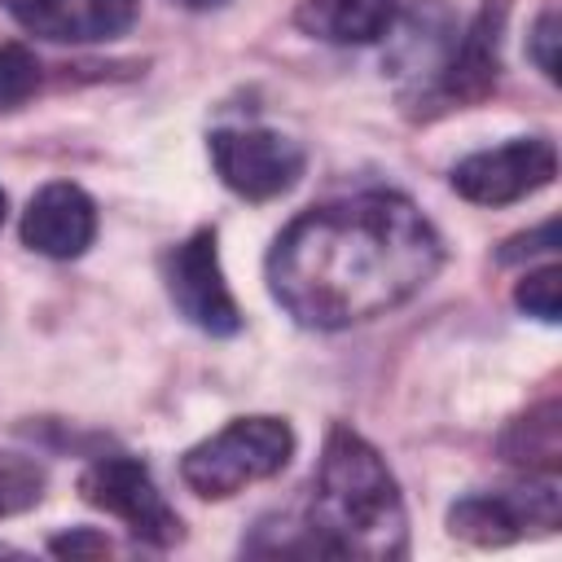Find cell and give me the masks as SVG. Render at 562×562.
<instances>
[{
    "mask_svg": "<svg viewBox=\"0 0 562 562\" xmlns=\"http://www.w3.org/2000/svg\"><path fill=\"white\" fill-rule=\"evenodd\" d=\"M443 263L430 220L400 193H351L285 224L268 255L272 299L307 329H347L408 303Z\"/></svg>",
    "mask_w": 562,
    "mask_h": 562,
    "instance_id": "obj_1",
    "label": "cell"
},
{
    "mask_svg": "<svg viewBox=\"0 0 562 562\" xmlns=\"http://www.w3.org/2000/svg\"><path fill=\"white\" fill-rule=\"evenodd\" d=\"M303 531L321 558L391 562L408 553V514L382 452L351 426H334L312 479Z\"/></svg>",
    "mask_w": 562,
    "mask_h": 562,
    "instance_id": "obj_2",
    "label": "cell"
},
{
    "mask_svg": "<svg viewBox=\"0 0 562 562\" xmlns=\"http://www.w3.org/2000/svg\"><path fill=\"white\" fill-rule=\"evenodd\" d=\"M290 457H294L290 422L250 413V417H233L211 439L193 443L180 457V479L202 501H228V496L246 492L250 483L281 474L290 465Z\"/></svg>",
    "mask_w": 562,
    "mask_h": 562,
    "instance_id": "obj_3",
    "label": "cell"
},
{
    "mask_svg": "<svg viewBox=\"0 0 562 562\" xmlns=\"http://www.w3.org/2000/svg\"><path fill=\"white\" fill-rule=\"evenodd\" d=\"M79 496L92 509L114 514L140 544L154 549H171L184 540V522L180 514L167 505V496L158 492L154 474L136 461V457H97L83 474H79Z\"/></svg>",
    "mask_w": 562,
    "mask_h": 562,
    "instance_id": "obj_4",
    "label": "cell"
},
{
    "mask_svg": "<svg viewBox=\"0 0 562 562\" xmlns=\"http://www.w3.org/2000/svg\"><path fill=\"white\" fill-rule=\"evenodd\" d=\"M505 18H509V0H483L479 13L465 22V31H457L430 92L422 97L417 114H443V110H465L479 105L496 79H501V40H505Z\"/></svg>",
    "mask_w": 562,
    "mask_h": 562,
    "instance_id": "obj_5",
    "label": "cell"
},
{
    "mask_svg": "<svg viewBox=\"0 0 562 562\" xmlns=\"http://www.w3.org/2000/svg\"><path fill=\"white\" fill-rule=\"evenodd\" d=\"M211 162L237 198L272 202L303 180L307 154L272 127H220L211 132Z\"/></svg>",
    "mask_w": 562,
    "mask_h": 562,
    "instance_id": "obj_6",
    "label": "cell"
},
{
    "mask_svg": "<svg viewBox=\"0 0 562 562\" xmlns=\"http://www.w3.org/2000/svg\"><path fill=\"white\" fill-rule=\"evenodd\" d=\"M162 281H167L176 312L193 329H202L211 338H233L241 329V307H237V299L224 281V268H220L215 228H198L176 250H167Z\"/></svg>",
    "mask_w": 562,
    "mask_h": 562,
    "instance_id": "obj_7",
    "label": "cell"
},
{
    "mask_svg": "<svg viewBox=\"0 0 562 562\" xmlns=\"http://www.w3.org/2000/svg\"><path fill=\"white\" fill-rule=\"evenodd\" d=\"M558 518H562L558 483H553V474H544L540 483H527V487L461 496L448 509V531H452V540H465L479 549H501L531 531H553Z\"/></svg>",
    "mask_w": 562,
    "mask_h": 562,
    "instance_id": "obj_8",
    "label": "cell"
},
{
    "mask_svg": "<svg viewBox=\"0 0 562 562\" xmlns=\"http://www.w3.org/2000/svg\"><path fill=\"white\" fill-rule=\"evenodd\" d=\"M558 176V149L544 136H518L496 149H479L452 167V189L474 206H509L531 198Z\"/></svg>",
    "mask_w": 562,
    "mask_h": 562,
    "instance_id": "obj_9",
    "label": "cell"
},
{
    "mask_svg": "<svg viewBox=\"0 0 562 562\" xmlns=\"http://www.w3.org/2000/svg\"><path fill=\"white\" fill-rule=\"evenodd\" d=\"M0 9L22 31L53 44L114 40L136 18V0H0Z\"/></svg>",
    "mask_w": 562,
    "mask_h": 562,
    "instance_id": "obj_10",
    "label": "cell"
},
{
    "mask_svg": "<svg viewBox=\"0 0 562 562\" xmlns=\"http://www.w3.org/2000/svg\"><path fill=\"white\" fill-rule=\"evenodd\" d=\"M97 237V206L92 198L70 184V180H53L44 184L26 211H22V241L35 255L48 259H79Z\"/></svg>",
    "mask_w": 562,
    "mask_h": 562,
    "instance_id": "obj_11",
    "label": "cell"
},
{
    "mask_svg": "<svg viewBox=\"0 0 562 562\" xmlns=\"http://www.w3.org/2000/svg\"><path fill=\"white\" fill-rule=\"evenodd\" d=\"M400 18V0H303L294 22L303 35L325 44H378L391 35V22Z\"/></svg>",
    "mask_w": 562,
    "mask_h": 562,
    "instance_id": "obj_12",
    "label": "cell"
},
{
    "mask_svg": "<svg viewBox=\"0 0 562 562\" xmlns=\"http://www.w3.org/2000/svg\"><path fill=\"white\" fill-rule=\"evenodd\" d=\"M558 400H544L536 408H527L522 417L509 422V430L501 435V457L518 470H540L553 474L562 461V422H558Z\"/></svg>",
    "mask_w": 562,
    "mask_h": 562,
    "instance_id": "obj_13",
    "label": "cell"
},
{
    "mask_svg": "<svg viewBox=\"0 0 562 562\" xmlns=\"http://www.w3.org/2000/svg\"><path fill=\"white\" fill-rule=\"evenodd\" d=\"M44 487H48V470L35 457L0 452V518L35 509L44 501Z\"/></svg>",
    "mask_w": 562,
    "mask_h": 562,
    "instance_id": "obj_14",
    "label": "cell"
},
{
    "mask_svg": "<svg viewBox=\"0 0 562 562\" xmlns=\"http://www.w3.org/2000/svg\"><path fill=\"white\" fill-rule=\"evenodd\" d=\"M40 88V61L22 44H0V110H18Z\"/></svg>",
    "mask_w": 562,
    "mask_h": 562,
    "instance_id": "obj_15",
    "label": "cell"
},
{
    "mask_svg": "<svg viewBox=\"0 0 562 562\" xmlns=\"http://www.w3.org/2000/svg\"><path fill=\"white\" fill-rule=\"evenodd\" d=\"M514 303L527 316H536L544 325H558V312H562V268L558 263H544V268L527 272L518 281V290H514Z\"/></svg>",
    "mask_w": 562,
    "mask_h": 562,
    "instance_id": "obj_16",
    "label": "cell"
},
{
    "mask_svg": "<svg viewBox=\"0 0 562 562\" xmlns=\"http://www.w3.org/2000/svg\"><path fill=\"white\" fill-rule=\"evenodd\" d=\"M558 40H562L558 9L544 4L540 18H536V26H531V35H527V57L536 61V70H540L549 83H558Z\"/></svg>",
    "mask_w": 562,
    "mask_h": 562,
    "instance_id": "obj_17",
    "label": "cell"
},
{
    "mask_svg": "<svg viewBox=\"0 0 562 562\" xmlns=\"http://www.w3.org/2000/svg\"><path fill=\"white\" fill-rule=\"evenodd\" d=\"M110 549L114 544L97 527H75V531H61L48 540V553H57V558H105Z\"/></svg>",
    "mask_w": 562,
    "mask_h": 562,
    "instance_id": "obj_18",
    "label": "cell"
},
{
    "mask_svg": "<svg viewBox=\"0 0 562 562\" xmlns=\"http://www.w3.org/2000/svg\"><path fill=\"white\" fill-rule=\"evenodd\" d=\"M553 246H558V220H544L540 228H531V233L514 237V241L501 250V259H505V263H514V259H522V255H540V250H553Z\"/></svg>",
    "mask_w": 562,
    "mask_h": 562,
    "instance_id": "obj_19",
    "label": "cell"
},
{
    "mask_svg": "<svg viewBox=\"0 0 562 562\" xmlns=\"http://www.w3.org/2000/svg\"><path fill=\"white\" fill-rule=\"evenodd\" d=\"M176 4H184V9H220L228 0H176Z\"/></svg>",
    "mask_w": 562,
    "mask_h": 562,
    "instance_id": "obj_20",
    "label": "cell"
},
{
    "mask_svg": "<svg viewBox=\"0 0 562 562\" xmlns=\"http://www.w3.org/2000/svg\"><path fill=\"white\" fill-rule=\"evenodd\" d=\"M0 558H22V549H13V544H0Z\"/></svg>",
    "mask_w": 562,
    "mask_h": 562,
    "instance_id": "obj_21",
    "label": "cell"
},
{
    "mask_svg": "<svg viewBox=\"0 0 562 562\" xmlns=\"http://www.w3.org/2000/svg\"><path fill=\"white\" fill-rule=\"evenodd\" d=\"M4 211H9V202H4V189H0V224H4Z\"/></svg>",
    "mask_w": 562,
    "mask_h": 562,
    "instance_id": "obj_22",
    "label": "cell"
}]
</instances>
